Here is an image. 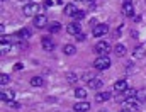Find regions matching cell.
Returning <instances> with one entry per match:
<instances>
[{"label": "cell", "instance_id": "obj_1", "mask_svg": "<svg viewBox=\"0 0 146 112\" xmlns=\"http://www.w3.org/2000/svg\"><path fill=\"white\" fill-rule=\"evenodd\" d=\"M94 66L97 68V70H107L110 66V60H109V56H99L95 61H94Z\"/></svg>", "mask_w": 146, "mask_h": 112}, {"label": "cell", "instance_id": "obj_2", "mask_svg": "<svg viewBox=\"0 0 146 112\" xmlns=\"http://www.w3.org/2000/svg\"><path fill=\"white\" fill-rule=\"evenodd\" d=\"M37 10H39V5H37L36 2H29V3H26L24 9H22L24 15H34V14H37Z\"/></svg>", "mask_w": 146, "mask_h": 112}, {"label": "cell", "instance_id": "obj_3", "mask_svg": "<svg viewBox=\"0 0 146 112\" xmlns=\"http://www.w3.org/2000/svg\"><path fill=\"white\" fill-rule=\"evenodd\" d=\"M110 51V46H109V42H97L95 44V53L99 54V56H106L107 53Z\"/></svg>", "mask_w": 146, "mask_h": 112}, {"label": "cell", "instance_id": "obj_4", "mask_svg": "<svg viewBox=\"0 0 146 112\" xmlns=\"http://www.w3.org/2000/svg\"><path fill=\"white\" fill-rule=\"evenodd\" d=\"M107 32H109V26L107 24H97L94 27V31H92V34L95 37H100V36H104V34H107Z\"/></svg>", "mask_w": 146, "mask_h": 112}, {"label": "cell", "instance_id": "obj_5", "mask_svg": "<svg viewBox=\"0 0 146 112\" xmlns=\"http://www.w3.org/2000/svg\"><path fill=\"white\" fill-rule=\"evenodd\" d=\"M122 14H124V15H127V17L134 15V5H133V2H131V0H126V2L122 3Z\"/></svg>", "mask_w": 146, "mask_h": 112}, {"label": "cell", "instance_id": "obj_6", "mask_svg": "<svg viewBox=\"0 0 146 112\" xmlns=\"http://www.w3.org/2000/svg\"><path fill=\"white\" fill-rule=\"evenodd\" d=\"M66 31H68V34H72V36H78V34L82 32V27H80L78 22H72V24H68Z\"/></svg>", "mask_w": 146, "mask_h": 112}, {"label": "cell", "instance_id": "obj_7", "mask_svg": "<svg viewBox=\"0 0 146 112\" xmlns=\"http://www.w3.org/2000/svg\"><path fill=\"white\" fill-rule=\"evenodd\" d=\"M34 26H36L37 29H42L44 26H48V17L46 15H37V17H34Z\"/></svg>", "mask_w": 146, "mask_h": 112}, {"label": "cell", "instance_id": "obj_8", "mask_svg": "<svg viewBox=\"0 0 146 112\" xmlns=\"http://www.w3.org/2000/svg\"><path fill=\"white\" fill-rule=\"evenodd\" d=\"M41 42H42V49H44V51H53V49H54V42H53L49 37H42Z\"/></svg>", "mask_w": 146, "mask_h": 112}, {"label": "cell", "instance_id": "obj_9", "mask_svg": "<svg viewBox=\"0 0 146 112\" xmlns=\"http://www.w3.org/2000/svg\"><path fill=\"white\" fill-rule=\"evenodd\" d=\"M114 90L115 92H126L127 90V82L126 80H117L114 83Z\"/></svg>", "mask_w": 146, "mask_h": 112}, {"label": "cell", "instance_id": "obj_10", "mask_svg": "<svg viewBox=\"0 0 146 112\" xmlns=\"http://www.w3.org/2000/svg\"><path fill=\"white\" fill-rule=\"evenodd\" d=\"M73 109H75V112H87L90 111V104L88 102H76Z\"/></svg>", "mask_w": 146, "mask_h": 112}, {"label": "cell", "instance_id": "obj_11", "mask_svg": "<svg viewBox=\"0 0 146 112\" xmlns=\"http://www.w3.org/2000/svg\"><path fill=\"white\" fill-rule=\"evenodd\" d=\"M126 107L129 111H138L139 109V100L138 99H129V100H126Z\"/></svg>", "mask_w": 146, "mask_h": 112}, {"label": "cell", "instance_id": "obj_12", "mask_svg": "<svg viewBox=\"0 0 146 112\" xmlns=\"http://www.w3.org/2000/svg\"><path fill=\"white\" fill-rule=\"evenodd\" d=\"M14 95H15V93H14L12 90H7V92H2V93H0V99H2L3 102H12V100H14Z\"/></svg>", "mask_w": 146, "mask_h": 112}, {"label": "cell", "instance_id": "obj_13", "mask_svg": "<svg viewBox=\"0 0 146 112\" xmlns=\"http://www.w3.org/2000/svg\"><path fill=\"white\" fill-rule=\"evenodd\" d=\"M76 12H78V9H76V5H75V3H68V5L65 7V15H70V17H73Z\"/></svg>", "mask_w": 146, "mask_h": 112}, {"label": "cell", "instance_id": "obj_14", "mask_svg": "<svg viewBox=\"0 0 146 112\" xmlns=\"http://www.w3.org/2000/svg\"><path fill=\"white\" fill-rule=\"evenodd\" d=\"M110 97V92H100V93H97L95 95V102H106V100H109Z\"/></svg>", "mask_w": 146, "mask_h": 112}, {"label": "cell", "instance_id": "obj_15", "mask_svg": "<svg viewBox=\"0 0 146 112\" xmlns=\"http://www.w3.org/2000/svg\"><path fill=\"white\" fill-rule=\"evenodd\" d=\"M104 83H102V80L100 78H92L90 82H88V88H94V90H97V88H100Z\"/></svg>", "mask_w": 146, "mask_h": 112}, {"label": "cell", "instance_id": "obj_16", "mask_svg": "<svg viewBox=\"0 0 146 112\" xmlns=\"http://www.w3.org/2000/svg\"><path fill=\"white\" fill-rule=\"evenodd\" d=\"M145 54H146V51H145L143 46H138V48H134V51H133V56H134V58H143Z\"/></svg>", "mask_w": 146, "mask_h": 112}, {"label": "cell", "instance_id": "obj_17", "mask_svg": "<svg viewBox=\"0 0 146 112\" xmlns=\"http://www.w3.org/2000/svg\"><path fill=\"white\" fill-rule=\"evenodd\" d=\"M114 51H115L117 56H124V54H126V46H124V44H115Z\"/></svg>", "mask_w": 146, "mask_h": 112}, {"label": "cell", "instance_id": "obj_18", "mask_svg": "<svg viewBox=\"0 0 146 112\" xmlns=\"http://www.w3.org/2000/svg\"><path fill=\"white\" fill-rule=\"evenodd\" d=\"M136 93H138V92H136L134 88H127V90L124 92V99H126V100H129V99H136Z\"/></svg>", "mask_w": 146, "mask_h": 112}, {"label": "cell", "instance_id": "obj_19", "mask_svg": "<svg viewBox=\"0 0 146 112\" xmlns=\"http://www.w3.org/2000/svg\"><path fill=\"white\" fill-rule=\"evenodd\" d=\"M63 53H65V54H68V56H72V54L76 53V48H75L73 44H66V46L63 48Z\"/></svg>", "mask_w": 146, "mask_h": 112}, {"label": "cell", "instance_id": "obj_20", "mask_svg": "<svg viewBox=\"0 0 146 112\" xmlns=\"http://www.w3.org/2000/svg\"><path fill=\"white\" fill-rule=\"evenodd\" d=\"M42 83H44L42 76H33V78H31V85H33V87H41Z\"/></svg>", "mask_w": 146, "mask_h": 112}, {"label": "cell", "instance_id": "obj_21", "mask_svg": "<svg viewBox=\"0 0 146 112\" xmlns=\"http://www.w3.org/2000/svg\"><path fill=\"white\" fill-rule=\"evenodd\" d=\"M17 37H21V39H27V37H31V31H29V29H22L21 32H17Z\"/></svg>", "mask_w": 146, "mask_h": 112}, {"label": "cell", "instance_id": "obj_22", "mask_svg": "<svg viewBox=\"0 0 146 112\" xmlns=\"http://www.w3.org/2000/svg\"><path fill=\"white\" fill-rule=\"evenodd\" d=\"M75 95H76L78 99H85V97H87V90H85V88H76V90H75Z\"/></svg>", "mask_w": 146, "mask_h": 112}, {"label": "cell", "instance_id": "obj_23", "mask_svg": "<svg viewBox=\"0 0 146 112\" xmlns=\"http://www.w3.org/2000/svg\"><path fill=\"white\" fill-rule=\"evenodd\" d=\"M60 29H61V26H60L58 22H54V24H51V26H49V32H58Z\"/></svg>", "mask_w": 146, "mask_h": 112}, {"label": "cell", "instance_id": "obj_24", "mask_svg": "<svg viewBox=\"0 0 146 112\" xmlns=\"http://www.w3.org/2000/svg\"><path fill=\"white\" fill-rule=\"evenodd\" d=\"M136 99H138L139 102H141V100H146V92L145 90H139V92L136 93Z\"/></svg>", "mask_w": 146, "mask_h": 112}, {"label": "cell", "instance_id": "obj_25", "mask_svg": "<svg viewBox=\"0 0 146 112\" xmlns=\"http://www.w3.org/2000/svg\"><path fill=\"white\" fill-rule=\"evenodd\" d=\"M76 78H78V76H76L75 73H68V75H66V80H68V83H75V82H76Z\"/></svg>", "mask_w": 146, "mask_h": 112}, {"label": "cell", "instance_id": "obj_26", "mask_svg": "<svg viewBox=\"0 0 146 112\" xmlns=\"http://www.w3.org/2000/svg\"><path fill=\"white\" fill-rule=\"evenodd\" d=\"M9 82H10L9 75H0V83H2V85H7Z\"/></svg>", "mask_w": 146, "mask_h": 112}, {"label": "cell", "instance_id": "obj_27", "mask_svg": "<svg viewBox=\"0 0 146 112\" xmlns=\"http://www.w3.org/2000/svg\"><path fill=\"white\" fill-rule=\"evenodd\" d=\"M73 17H75V19H76V21H82V19H83V17H85V12H83V10H78V12H76V14H75V15H73Z\"/></svg>", "mask_w": 146, "mask_h": 112}, {"label": "cell", "instance_id": "obj_28", "mask_svg": "<svg viewBox=\"0 0 146 112\" xmlns=\"http://www.w3.org/2000/svg\"><path fill=\"white\" fill-rule=\"evenodd\" d=\"M54 3H61L60 0H46L44 2V7H51V5H54Z\"/></svg>", "mask_w": 146, "mask_h": 112}, {"label": "cell", "instance_id": "obj_29", "mask_svg": "<svg viewBox=\"0 0 146 112\" xmlns=\"http://www.w3.org/2000/svg\"><path fill=\"white\" fill-rule=\"evenodd\" d=\"M9 49H10V44H9V42H3V44H2V54H5Z\"/></svg>", "mask_w": 146, "mask_h": 112}, {"label": "cell", "instance_id": "obj_30", "mask_svg": "<svg viewBox=\"0 0 146 112\" xmlns=\"http://www.w3.org/2000/svg\"><path fill=\"white\" fill-rule=\"evenodd\" d=\"M92 78H94V75L92 73H83V80H85V82H90Z\"/></svg>", "mask_w": 146, "mask_h": 112}, {"label": "cell", "instance_id": "obj_31", "mask_svg": "<svg viewBox=\"0 0 146 112\" xmlns=\"http://www.w3.org/2000/svg\"><path fill=\"white\" fill-rule=\"evenodd\" d=\"M22 68H24V65H22V63H15V65H14V70H15V72H21Z\"/></svg>", "mask_w": 146, "mask_h": 112}, {"label": "cell", "instance_id": "obj_32", "mask_svg": "<svg viewBox=\"0 0 146 112\" xmlns=\"http://www.w3.org/2000/svg\"><path fill=\"white\" fill-rule=\"evenodd\" d=\"M83 2H85L88 7H94V5H95V0H83Z\"/></svg>", "mask_w": 146, "mask_h": 112}, {"label": "cell", "instance_id": "obj_33", "mask_svg": "<svg viewBox=\"0 0 146 112\" xmlns=\"http://www.w3.org/2000/svg\"><path fill=\"white\" fill-rule=\"evenodd\" d=\"M9 104H10L14 109H19V107H21V104H17V102H14V100H12V102H9Z\"/></svg>", "mask_w": 146, "mask_h": 112}, {"label": "cell", "instance_id": "obj_34", "mask_svg": "<svg viewBox=\"0 0 146 112\" xmlns=\"http://www.w3.org/2000/svg\"><path fill=\"white\" fill-rule=\"evenodd\" d=\"M76 39H78V41H83V39H85V36H83V34H82V32H80V34H78V36H76Z\"/></svg>", "mask_w": 146, "mask_h": 112}, {"label": "cell", "instance_id": "obj_35", "mask_svg": "<svg viewBox=\"0 0 146 112\" xmlns=\"http://www.w3.org/2000/svg\"><path fill=\"white\" fill-rule=\"evenodd\" d=\"M75 2H80V0H75Z\"/></svg>", "mask_w": 146, "mask_h": 112}, {"label": "cell", "instance_id": "obj_36", "mask_svg": "<svg viewBox=\"0 0 146 112\" xmlns=\"http://www.w3.org/2000/svg\"><path fill=\"white\" fill-rule=\"evenodd\" d=\"M2 2H5V0H2Z\"/></svg>", "mask_w": 146, "mask_h": 112}]
</instances>
